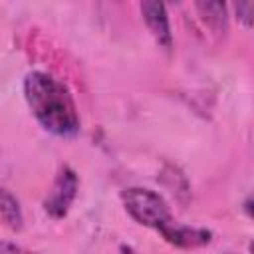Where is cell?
I'll list each match as a JSON object with an SVG mask.
<instances>
[{"label":"cell","instance_id":"1","mask_svg":"<svg viewBox=\"0 0 254 254\" xmlns=\"http://www.w3.org/2000/svg\"><path fill=\"white\" fill-rule=\"evenodd\" d=\"M24 99L42 129L56 137H75L81 129L75 99L67 85L56 75L32 69L22 81Z\"/></svg>","mask_w":254,"mask_h":254},{"label":"cell","instance_id":"2","mask_svg":"<svg viewBox=\"0 0 254 254\" xmlns=\"http://www.w3.org/2000/svg\"><path fill=\"white\" fill-rule=\"evenodd\" d=\"M121 202L135 222L157 230L165 242L183 250H194L200 244V230L175 220L167 200L159 192L147 187H129L121 190Z\"/></svg>","mask_w":254,"mask_h":254},{"label":"cell","instance_id":"3","mask_svg":"<svg viewBox=\"0 0 254 254\" xmlns=\"http://www.w3.org/2000/svg\"><path fill=\"white\" fill-rule=\"evenodd\" d=\"M77 190H79L77 173L69 165L60 167V171L56 173V179H54V183H52V187H50V190L42 202L46 214L52 216L54 220L64 218L69 212V208L77 196Z\"/></svg>","mask_w":254,"mask_h":254},{"label":"cell","instance_id":"4","mask_svg":"<svg viewBox=\"0 0 254 254\" xmlns=\"http://www.w3.org/2000/svg\"><path fill=\"white\" fill-rule=\"evenodd\" d=\"M141 16L143 22L147 26V30L151 32V36L155 38V42L159 44V48H163L165 52L173 50V32H171V20H169V12L167 6L163 2H141Z\"/></svg>","mask_w":254,"mask_h":254},{"label":"cell","instance_id":"5","mask_svg":"<svg viewBox=\"0 0 254 254\" xmlns=\"http://www.w3.org/2000/svg\"><path fill=\"white\" fill-rule=\"evenodd\" d=\"M202 22L216 34H224L228 30V6L224 2H196Z\"/></svg>","mask_w":254,"mask_h":254},{"label":"cell","instance_id":"6","mask_svg":"<svg viewBox=\"0 0 254 254\" xmlns=\"http://www.w3.org/2000/svg\"><path fill=\"white\" fill-rule=\"evenodd\" d=\"M0 220L10 230L18 232L24 226V212L18 198L4 187H0Z\"/></svg>","mask_w":254,"mask_h":254},{"label":"cell","instance_id":"7","mask_svg":"<svg viewBox=\"0 0 254 254\" xmlns=\"http://www.w3.org/2000/svg\"><path fill=\"white\" fill-rule=\"evenodd\" d=\"M234 12H236V18L246 28L252 26V12H254V4L252 2H238V4H234Z\"/></svg>","mask_w":254,"mask_h":254},{"label":"cell","instance_id":"8","mask_svg":"<svg viewBox=\"0 0 254 254\" xmlns=\"http://www.w3.org/2000/svg\"><path fill=\"white\" fill-rule=\"evenodd\" d=\"M0 254H34V252L24 248V246H20V244H16V242L0 238Z\"/></svg>","mask_w":254,"mask_h":254},{"label":"cell","instance_id":"9","mask_svg":"<svg viewBox=\"0 0 254 254\" xmlns=\"http://www.w3.org/2000/svg\"><path fill=\"white\" fill-rule=\"evenodd\" d=\"M119 254H139L133 246H129V244H121L119 246Z\"/></svg>","mask_w":254,"mask_h":254},{"label":"cell","instance_id":"10","mask_svg":"<svg viewBox=\"0 0 254 254\" xmlns=\"http://www.w3.org/2000/svg\"><path fill=\"white\" fill-rule=\"evenodd\" d=\"M244 212L250 216V196H246V200H244Z\"/></svg>","mask_w":254,"mask_h":254},{"label":"cell","instance_id":"11","mask_svg":"<svg viewBox=\"0 0 254 254\" xmlns=\"http://www.w3.org/2000/svg\"><path fill=\"white\" fill-rule=\"evenodd\" d=\"M228 254H232V252H228Z\"/></svg>","mask_w":254,"mask_h":254}]
</instances>
